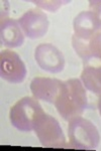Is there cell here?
Instances as JSON below:
<instances>
[{"label":"cell","mask_w":101,"mask_h":151,"mask_svg":"<svg viewBox=\"0 0 101 151\" xmlns=\"http://www.w3.org/2000/svg\"><path fill=\"white\" fill-rule=\"evenodd\" d=\"M21 29L29 38H39L46 35L49 28V20L39 9H31L18 19Z\"/></svg>","instance_id":"obj_7"},{"label":"cell","mask_w":101,"mask_h":151,"mask_svg":"<svg viewBox=\"0 0 101 151\" xmlns=\"http://www.w3.org/2000/svg\"><path fill=\"white\" fill-rule=\"evenodd\" d=\"M63 82L51 78H34L31 81V90L34 98L55 104L61 91Z\"/></svg>","instance_id":"obj_9"},{"label":"cell","mask_w":101,"mask_h":151,"mask_svg":"<svg viewBox=\"0 0 101 151\" xmlns=\"http://www.w3.org/2000/svg\"><path fill=\"white\" fill-rule=\"evenodd\" d=\"M73 47L85 65H101V31L88 40L73 36Z\"/></svg>","instance_id":"obj_8"},{"label":"cell","mask_w":101,"mask_h":151,"mask_svg":"<svg viewBox=\"0 0 101 151\" xmlns=\"http://www.w3.org/2000/svg\"><path fill=\"white\" fill-rule=\"evenodd\" d=\"M34 58L41 70L57 74L64 70L65 58L63 53L51 43H41L36 48Z\"/></svg>","instance_id":"obj_6"},{"label":"cell","mask_w":101,"mask_h":151,"mask_svg":"<svg viewBox=\"0 0 101 151\" xmlns=\"http://www.w3.org/2000/svg\"><path fill=\"white\" fill-rule=\"evenodd\" d=\"M68 134L70 147L78 149H95L99 144L100 136L97 128L87 119L75 117L69 121Z\"/></svg>","instance_id":"obj_3"},{"label":"cell","mask_w":101,"mask_h":151,"mask_svg":"<svg viewBox=\"0 0 101 151\" xmlns=\"http://www.w3.org/2000/svg\"><path fill=\"white\" fill-rule=\"evenodd\" d=\"M0 76L6 82L19 84L26 76V68L20 57L10 50H3L0 53Z\"/></svg>","instance_id":"obj_5"},{"label":"cell","mask_w":101,"mask_h":151,"mask_svg":"<svg viewBox=\"0 0 101 151\" xmlns=\"http://www.w3.org/2000/svg\"><path fill=\"white\" fill-rule=\"evenodd\" d=\"M75 37L88 40L101 31V25L92 11H83L74 20Z\"/></svg>","instance_id":"obj_10"},{"label":"cell","mask_w":101,"mask_h":151,"mask_svg":"<svg viewBox=\"0 0 101 151\" xmlns=\"http://www.w3.org/2000/svg\"><path fill=\"white\" fill-rule=\"evenodd\" d=\"M81 79L86 89L101 96V65H84Z\"/></svg>","instance_id":"obj_12"},{"label":"cell","mask_w":101,"mask_h":151,"mask_svg":"<svg viewBox=\"0 0 101 151\" xmlns=\"http://www.w3.org/2000/svg\"><path fill=\"white\" fill-rule=\"evenodd\" d=\"M55 106L66 121L81 116L87 107V96L80 80L72 79L63 82Z\"/></svg>","instance_id":"obj_1"},{"label":"cell","mask_w":101,"mask_h":151,"mask_svg":"<svg viewBox=\"0 0 101 151\" xmlns=\"http://www.w3.org/2000/svg\"><path fill=\"white\" fill-rule=\"evenodd\" d=\"M1 45L7 47H20L24 41V33L18 20L7 18L1 21Z\"/></svg>","instance_id":"obj_11"},{"label":"cell","mask_w":101,"mask_h":151,"mask_svg":"<svg viewBox=\"0 0 101 151\" xmlns=\"http://www.w3.org/2000/svg\"><path fill=\"white\" fill-rule=\"evenodd\" d=\"M90 11H92L101 25V1H90Z\"/></svg>","instance_id":"obj_13"},{"label":"cell","mask_w":101,"mask_h":151,"mask_svg":"<svg viewBox=\"0 0 101 151\" xmlns=\"http://www.w3.org/2000/svg\"><path fill=\"white\" fill-rule=\"evenodd\" d=\"M98 109H99L100 115H101V96H100V98H99V101H98Z\"/></svg>","instance_id":"obj_14"},{"label":"cell","mask_w":101,"mask_h":151,"mask_svg":"<svg viewBox=\"0 0 101 151\" xmlns=\"http://www.w3.org/2000/svg\"><path fill=\"white\" fill-rule=\"evenodd\" d=\"M33 130L36 131L41 145L45 147H70V144L66 143L65 136L59 125V122L50 115L44 113L36 120Z\"/></svg>","instance_id":"obj_4"},{"label":"cell","mask_w":101,"mask_h":151,"mask_svg":"<svg viewBox=\"0 0 101 151\" xmlns=\"http://www.w3.org/2000/svg\"><path fill=\"white\" fill-rule=\"evenodd\" d=\"M45 112L36 98L24 97L10 109V122L17 130L28 132L33 130L36 120Z\"/></svg>","instance_id":"obj_2"}]
</instances>
